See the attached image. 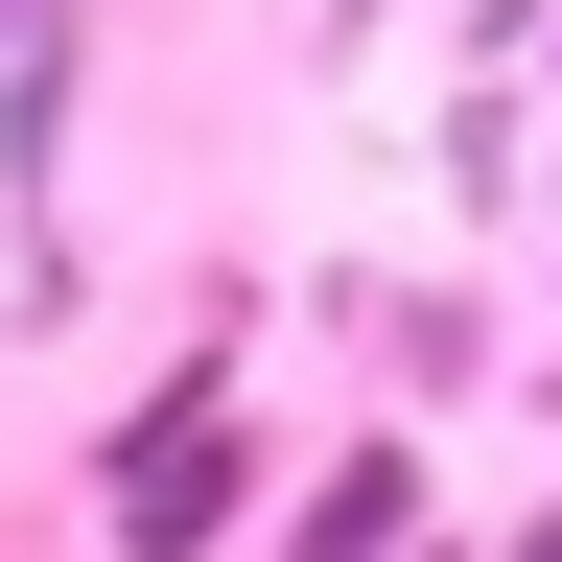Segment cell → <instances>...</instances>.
<instances>
[{"label": "cell", "mask_w": 562, "mask_h": 562, "mask_svg": "<svg viewBox=\"0 0 562 562\" xmlns=\"http://www.w3.org/2000/svg\"><path fill=\"white\" fill-rule=\"evenodd\" d=\"M235 516H258V446H235V351H188V375H165V398H140L117 446H94V539H117V562H211Z\"/></svg>", "instance_id": "cell-1"}, {"label": "cell", "mask_w": 562, "mask_h": 562, "mask_svg": "<svg viewBox=\"0 0 562 562\" xmlns=\"http://www.w3.org/2000/svg\"><path fill=\"white\" fill-rule=\"evenodd\" d=\"M281 562H422V446H351L281 492Z\"/></svg>", "instance_id": "cell-2"}, {"label": "cell", "mask_w": 562, "mask_h": 562, "mask_svg": "<svg viewBox=\"0 0 562 562\" xmlns=\"http://www.w3.org/2000/svg\"><path fill=\"white\" fill-rule=\"evenodd\" d=\"M70 47H94V0H0V188L47 211V140H70Z\"/></svg>", "instance_id": "cell-3"}, {"label": "cell", "mask_w": 562, "mask_h": 562, "mask_svg": "<svg viewBox=\"0 0 562 562\" xmlns=\"http://www.w3.org/2000/svg\"><path fill=\"white\" fill-rule=\"evenodd\" d=\"M492 562H562V492H539V516H516V539H492Z\"/></svg>", "instance_id": "cell-4"}, {"label": "cell", "mask_w": 562, "mask_h": 562, "mask_svg": "<svg viewBox=\"0 0 562 562\" xmlns=\"http://www.w3.org/2000/svg\"><path fill=\"white\" fill-rule=\"evenodd\" d=\"M539 94H562V47H539Z\"/></svg>", "instance_id": "cell-5"}, {"label": "cell", "mask_w": 562, "mask_h": 562, "mask_svg": "<svg viewBox=\"0 0 562 562\" xmlns=\"http://www.w3.org/2000/svg\"><path fill=\"white\" fill-rule=\"evenodd\" d=\"M539 375H562V351H539Z\"/></svg>", "instance_id": "cell-6"}]
</instances>
